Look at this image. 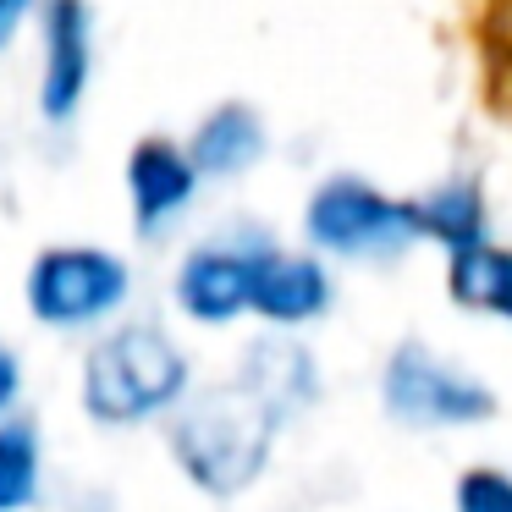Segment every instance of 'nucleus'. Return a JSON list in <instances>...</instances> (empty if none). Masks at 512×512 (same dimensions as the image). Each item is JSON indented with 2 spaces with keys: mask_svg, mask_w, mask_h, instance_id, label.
<instances>
[{
  "mask_svg": "<svg viewBox=\"0 0 512 512\" xmlns=\"http://www.w3.org/2000/svg\"><path fill=\"white\" fill-rule=\"evenodd\" d=\"M12 397H17V358L0 347V408H6Z\"/></svg>",
  "mask_w": 512,
  "mask_h": 512,
  "instance_id": "dca6fc26",
  "label": "nucleus"
},
{
  "mask_svg": "<svg viewBox=\"0 0 512 512\" xmlns=\"http://www.w3.org/2000/svg\"><path fill=\"white\" fill-rule=\"evenodd\" d=\"M182 380H188V364H182L177 347L149 325H133V331H116L111 342H100L89 353L83 402L105 424H133L166 408L182 391Z\"/></svg>",
  "mask_w": 512,
  "mask_h": 512,
  "instance_id": "f03ea898",
  "label": "nucleus"
},
{
  "mask_svg": "<svg viewBox=\"0 0 512 512\" xmlns=\"http://www.w3.org/2000/svg\"><path fill=\"white\" fill-rule=\"evenodd\" d=\"M89 78V23L83 0H50V72H45V111L67 116Z\"/></svg>",
  "mask_w": 512,
  "mask_h": 512,
  "instance_id": "0eeeda50",
  "label": "nucleus"
},
{
  "mask_svg": "<svg viewBox=\"0 0 512 512\" xmlns=\"http://www.w3.org/2000/svg\"><path fill=\"white\" fill-rule=\"evenodd\" d=\"M23 12H28V0H0V45L17 34V23H23Z\"/></svg>",
  "mask_w": 512,
  "mask_h": 512,
  "instance_id": "2eb2a0df",
  "label": "nucleus"
},
{
  "mask_svg": "<svg viewBox=\"0 0 512 512\" xmlns=\"http://www.w3.org/2000/svg\"><path fill=\"white\" fill-rule=\"evenodd\" d=\"M254 309L270 320H309L325 309V276L309 259H281V254H259L254 270Z\"/></svg>",
  "mask_w": 512,
  "mask_h": 512,
  "instance_id": "1a4fd4ad",
  "label": "nucleus"
},
{
  "mask_svg": "<svg viewBox=\"0 0 512 512\" xmlns=\"http://www.w3.org/2000/svg\"><path fill=\"white\" fill-rule=\"evenodd\" d=\"M485 72L490 100L512 116V0H490L485 12Z\"/></svg>",
  "mask_w": 512,
  "mask_h": 512,
  "instance_id": "ddd939ff",
  "label": "nucleus"
},
{
  "mask_svg": "<svg viewBox=\"0 0 512 512\" xmlns=\"http://www.w3.org/2000/svg\"><path fill=\"white\" fill-rule=\"evenodd\" d=\"M127 182H133V204H138V226H160L171 210H182L193 193V166L177 155L171 144L149 138L138 144L133 166H127Z\"/></svg>",
  "mask_w": 512,
  "mask_h": 512,
  "instance_id": "6e6552de",
  "label": "nucleus"
},
{
  "mask_svg": "<svg viewBox=\"0 0 512 512\" xmlns=\"http://www.w3.org/2000/svg\"><path fill=\"white\" fill-rule=\"evenodd\" d=\"M386 402H391L397 419H419V424H452V419H479V413H490V397L474 380L441 369L435 358H424L419 347L391 358Z\"/></svg>",
  "mask_w": 512,
  "mask_h": 512,
  "instance_id": "39448f33",
  "label": "nucleus"
},
{
  "mask_svg": "<svg viewBox=\"0 0 512 512\" xmlns=\"http://www.w3.org/2000/svg\"><path fill=\"white\" fill-rule=\"evenodd\" d=\"M309 232L336 254H380L419 232V204H391L358 182H331L309 210Z\"/></svg>",
  "mask_w": 512,
  "mask_h": 512,
  "instance_id": "20e7f679",
  "label": "nucleus"
},
{
  "mask_svg": "<svg viewBox=\"0 0 512 512\" xmlns=\"http://www.w3.org/2000/svg\"><path fill=\"white\" fill-rule=\"evenodd\" d=\"M254 155H259V127H254V116L237 111V105H226L221 116H210L199 144H193V160H199L204 171H237Z\"/></svg>",
  "mask_w": 512,
  "mask_h": 512,
  "instance_id": "9b49d317",
  "label": "nucleus"
},
{
  "mask_svg": "<svg viewBox=\"0 0 512 512\" xmlns=\"http://www.w3.org/2000/svg\"><path fill=\"white\" fill-rule=\"evenodd\" d=\"M122 292H127V270L111 254H94V248H56L28 276V303L50 325L100 320L105 309L122 303Z\"/></svg>",
  "mask_w": 512,
  "mask_h": 512,
  "instance_id": "7ed1b4c3",
  "label": "nucleus"
},
{
  "mask_svg": "<svg viewBox=\"0 0 512 512\" xmlns=\"http://www.w3.org/2000/svg\"><path fill=\"white\" fill-rule=\"evenodd\" d=\"M254 270H259V254H193L188 270L177 281V298L193 320H232L237 309L254 303Z\"/></svg>",
  "mask_w": 512,
  "mask_h": 512,
  "instance_id": "423d86ee",
  "label": "nucleus"
},
{
  "mask_svg": "<svg viewBox=\"0 0 512 512\" xmlns=\"http://www.w3.org/2000/svg\"><path fill=\"white\" fill-rule=\"evenodd\" d=\"M452 292L468 309H490V314H512V254L507 248H457L452 259Z\"/></svg>",
  "mask_w": 512,
  "mask_h": 512,
  "instance_id": "9d476101",
  "label": "nucleus"
},
{
  "mask_svg": "<svg viewBox=\"0 0 512 512\" xmlns=\"http://www.w3.org/2000/svg\"><path fill=\"white\" fill-rule=\"evenodd\" d=\"M270 430H276V397L265 380H248L193 402L171 430V446L193 485H204L210 496H232L265 468Z\"/></svg>",
  "mask_w": 512,
  "mask_h": 512,
  "instance_id": "f257e3e1",
  "label": "nucleus"
},
{
  "mask_svg": "<svg viewBox=\"0 0 512 512\" xmlns=\"http://www.w3.org/2000/svg\"><path fill=\"white\" fill-rule=\"evenodd\" d=\"M457 512H512V479L496 468H474L457 485Z\"/></svg>",
  "mask_w": 512,
  "mask_h": 512,
  "instance_id": "4468645a",
  "label": "nucleus"
},
{
  "mask_svg": "<svg viewBox=\"0 0 512 512\" xmlns=\"http://www.w3.org/2000/svg\"><path fill=\"white\" fill-rule=\"evenodd\" d=\"M39 490V441L28 424H0V512L28 507Z\"/></svg>",
  "mask_w": 512,
  "mask_h": 512,
  "instance_id": "f8f14e48",
  "label": "nucleus"
}]
</instances>
